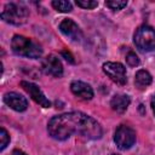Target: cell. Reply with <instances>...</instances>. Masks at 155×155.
<instances>
[{"mask_svg": "<svg viewBox=\"0 0 155 155\" xmlns=\"http://www.w3.org/2000/svg\"><path fill=\"white\" fill-rule=\"evenodd\" d=\"M48 134L57 139L64 140L75 134L84 139H99L102 137L101 125L91 116L81 111H71L53 116L47 125Z\"/></svg>", "mask_w": 155, "mask_h": 155, "instance_id": "6da1fadb", "label": "cell"}, {"mask_svg": "<svg viewBox=\"0 0 155 155\" xmlns=\"http://www.w3.org/2000/svg\"><path fill=\"white\" fill-rule=\"evenodd\" d=\"M11 47L16 54L28 58H39L42 54V48L39 44L22 35H15L12 38Z\"/></svg>", "mask_w": 155, "mask_h": 155, "instance_id": "7a4b0ae2", "label": "cell"}, {"mask_svg": "<svg viewBox=\"0 0 155 155\" xmlns=\"http://www.w3.org/2000/svg\"><path fill=\"white\" fill-rule=\"evenodd\" d=\"M137 48L142 52H150L155 50V29L150 25H140L133 36Z\"/></svg>", "mask_w": 155, "mask_h": 155, "instance_id": "3957f363", "label": "cell"}, {"mask_svg": "<svg viewBox=\"0 0 155 155\" xmlns=\"http://www.w3.org/2000/svg\"><path fill=\"white\" fill-rule=\"evenodd\" d=\"M0 16L7 23H11L15 25H21V24H24L27 22L29 12L23 5L10 2V4L5 5Z\"/></svg>", "mask_w": 155, "mask_h": 155, "instance_id": "277c9868", "label": "cell"}, {"mask_svg": "<svg viewBox=\"0 0 155 155\" xmlns=\"http://www.w3.org/2000/svg\"><path fill=\"white\" fill-rule=\"evenodd\" d=\"M114 140L119 147V149L121 150L130 149L136 143V132L130 126L120 125L115 131Z\"/></svg>", "mask_w": 155, "mask_h": 155, "instance_id": "5b68a950", "label": "cell"}, {"mask_svg": "<svg viewBox=\"0 0 155 155\" xmlns=\"http://www.w3.org/2000/svg\"><path fill=\"white\" fill-rule=\"evenodd\" d=\"M103 71L105 75L109 76L111 81L117 85H125L127 81L126 78V69L119 62H107L103 64Z\"/></svg>", "mask_w": 155, "mask_h": 155, "instance_id": "8992f818", "label": "cell"}, {"mask_svg": "<svg viewBox=\"0 0 155 155\" xmlns=\"http://www.w3.org/2000/svg\"><path fill=\"white\" fill-rule=\"evenodd\" d=\"M41 69L45 74L52 75L54 78H61L63 75V67L58 57L54 54H50L46 58L42 59L41 63Z\"/></svg>", "mask_w": 155, "mask_h": 155, "instance_id": "52a82bcc", "label": "cell"}, {"mask_svg": "<svg viewBox=\"0 0 155 155\" xmlns=\"http://www.w3.org/2000/svg\"><path fill=\"white\" fill-rule=\"evenodd\" d=\"M21 86L30 94V97L41 107L44 108H48L51 107V102L46 98V96L44 94V92L39 88L38 85L33 84V82H29V81H21Z\"/></svg>", "mask_w": 155, "mask_h": 155, "instance_id": "ba28073f", "label": "cell"}, {"mask_svg": "<svg viewBox=\"0 0 155 155\" xmlns=\"http://www.w3.org/2000/svg\"><path fill=\"white\" fill-rule=\"evenodd\" d=\"M4 102L16 111H24L28 108V101L17 92H7L4 94Z\"/></svg>", "mask_w": 155, "mask_h": 155, "instance_id": "9c48e42d", "label": "cell"}, {"mask_svg": "<svg viewBox=\"0 0 155 155\" xmlns=\"http://www.w3.org/2000/svg\"><path fill=\"white\" fill-rule=\"evenodd\" d=\"M59 30L68 36L69 39H71L73 41H80L82 39V33L81 29L79 28V25L71 21V19H63L59 24Z\"/></svg>", "mask_w": 155, "mask_h": 155, "instance_id": "30bf717a", "label": "cell"}, {"mask_svg": "<svg viewBox=\"0 0 155 155\" xmlns=\"http://www.w3.org/2000/svg\"><path fill=\"white\" fill-rule=\"evenodd\" d=\"M70 90L76 97L85 99V101H90L93 97L92 87L84 81H73L70 84Z\"/></svg>", "mask_w": 155, "mask_h": 155, "instance_id": "8fae6325", "label": "cell"}, {"mask_svg": "<svg viewBox=\"0 0 155 155\" xmlns=\"http://www.w3.org/2000/svg\"><path fill=\"white\" fill-rule=\"evenodd\" d=\"M131 103V99L127 94H116L110 101V107L116 113H124Z\"/></svg>", "mask_w": 155, "mask_h": 155, "instance_id": "7c38bea8", "label": "cell"}, {"mask_svg": "<svg viewBox=\"0 0 155 155\" xmlns=\"http://www.w3.org/2000/svg\"><path fill=\"white\" fill-rule=\"evenodd\" d=\"M134 84L138 88H144L147 86H149L151 84V75L147 71V70H138L136 73V78H134Z\"/></svg>", "mask_w": 155, "mask_h": 155, "instance_id": "4fadbf2b", "label": "cell"}, {"mask_svg": "<svg viewBox=\"0 0 155 155\" xmlns=\"http://www.w3.org/2000/svg\"><path fill=\"white\" fill-rule=\"evenodd\" d=\"M52 6L54 7V10L59 11V12H70L71 11V2L70 1H65V0H53Z\"/></svg>", "mask_w": 155, "mask_h": 155, "instance_id": "5bb4252c", "label": "cell"}, {"mask_svg": "<svg viewBox=\"0 0 155 155\" xmlns=\"http://www.w3.org/2000/svg\"><path fill=\"white\" fill-rule=\"evenodd\" d=\"M105 5H107L110 10L116 11V10L124 8V7L127 5V2H126V1H121V0H108V1H105Z\"/></svg>", "mask_w": 155, "mask_h": 155, "instance_id": "9a60e30c", "label": "cell"}, {"mask_svg": "<svg viewBox=\"0 0 155 155\" xmlns=\"http://www.w3.org/2000/svg\"><path fill=\"white\" fill-rule=\"evenodd\" d=\"M78 6L82 7V8H94L98 6V2L94 1V0H76L75 1Z\"/></svg>", "mask_w": 155, "mask_h": 155, "instance_id": "2e32d148", "label": "cell"}, {"mask_svg": "<svg viewBox=\"0 0 155 155\" xmlns=\"http://www.w3.org/2000/svg\"><path fill=\"white\" fill-rule=\"evenodd\" d=\"M126 62H127V64H128L130 67H137V65L139 64V58H138V56H137L134 52L130 51V52L126 54Z\"/></svg>", "mask_w": 155, "mask_h": 155, "instance_id": "e0dca14e", "label": "cell"}, {"mask_svg": "<svg viewBox=\"0 0 155 155\" xmlns=\"http://www.w3.org/2000/svg\"><path fill=\"white\" fill-rule=\"evenodd\" d=\"M0 139H1L0 149H1V150H4V149L7 147L8 142H10V136H8L7 131H6L4 127H1V128H0Z\"/></svg>", "mask_w": 155, "mask_h": 155, "instance_id": "ac0fdd59", "label": "cell"}, {"mask_svg": "<svg viewBox=\"0 0 155 155\" xmlns=\"http://www.w3.org/2000/svg\"><path fill=\"white\" fill-rule=\"evenodd\" d=\"M61 54H62V56L65 58V61H68L69 63H74V62H75L70 52H68V51H62V52H61Z\"/></svg>", "mask_w": 155, "mask_h": 155, "instance_id": "d6986e66", "label": "cell"}, {"mask_svg": "<svg viewBox=\"0 0 155 155\" xmlns=\"http://www.w3.org/2000/svg\"><path fill=\"white\" fill-rule=\"evenodd\" d=\"M12 155H27V154H25V153H23L22 150L16 149V150H13V151H12Z\"/></svg>", "mask_w": 155, "mask_h": 155, "instance_id": "ffe728a7", "label": "cell"}, {"mask_svg": "<svg viewBox=\"0 0 155 155\" xmlns=\"http://www.w3.org/2000/svg\"><path fill=\"white\" fill-rule=\"evenodd\" d=\"M151 108H153V111L155 114V96L151 98Z\"/></svg>", "mask_w": 155, "mask_h": 155, "instance_id": "44dd1931", "label": "cell"}, {"mask_svg": "<svg viewBox=\"0 0 155 155\" xmlns=\"http://www.w3.org/2000/svg\"><path fill=\"white\" fill-rule=\"evenodd\" d=\"M111 155H117V154H111Z\"/></svg>", "mask_w": 155, "mask_h": 155, "instance_id": "7402d4cb", "label": "cell"}]
</instances>
